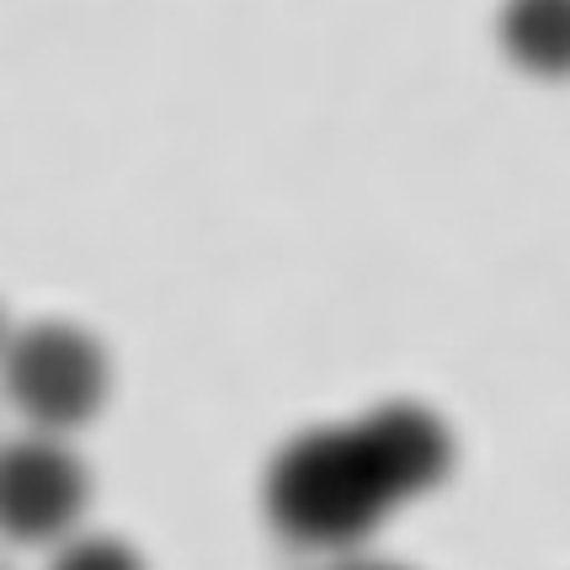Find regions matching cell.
Returning a JSON list of instances; mask_svg holds the SVG:
<instances>
[{"label": "cell", "mask_w": 570, "mask_h": 570, "mask_svg": "<svg viewBox=\"0 0 570 570\" xmlns=\"http://www.w3.org/2000/svg\"><path fill=\"white\" fill-rule=\"evenodd\" d=\"M453 470V426L422 400H379L363 416L294 432L262 470L267 522L288 544H363L400 501Z\"/></svg>", "instance_id": "1"}, {"label": "cell", "mask_w": 570, "mask_h": 570, "mask_svg": "<svg viewBox=\"0 0 570 570\" xmlns=\"http://www.w3.org/2000/svg\"><path fill=\"white\" fill-rule=\"evenodd\" d=\"M112 357L86 325L75 321H27L11 325L0 347V395L32 432L70 438L107 405Z\"/></svg>", "instance_id": "2"}, {"label": "cell", "mask_w": 570, "mask_h": 570, "mask_svg": "<svg viewBox=\"0 0 570 570\" xmlns=\"http://www.w3.org/2000/svg\"><path fill=\"white\" fill-rule=\"evenodd\" d=\"M91 501V470L70 438L32 432L0 438V539L11 544H59L80 528Z\"/></svg>", "instance_id": "3"}, {"label": "cell", "mask_w": 570, "mask_h": 570, "mask_svg": "<svg viewBox=\"0 0 570 570\" xmlns=\"http://www.w3.org/2000/svg\"><path fill=\"white\" fill-rule=\"evenodd\" d=\"M501 49L528 75H570V0H507L501 6Z\"/></svg>", "instance_id": "4"}, {"label": "cell", "mask_w": 570, "mask_h": 570, "mask_svg": "<svg viewBox=\"0 0 570 570\" xmlns=\"http://www.w3.org/2000/svg\"><path fill=\"white\" fill-rule=\"evenodd\" d=\"M43 570H149L145 554L118 539V533H101V528H75L53 544L49 566Z\"/></svg>", "instance_id": "5"}, {"label": "cell", "mask_w": 570, "mask_h": 570, "mask_svg": "<svg viewBox=\"0 0 570 570\" xmlns=\"http://www.w3.org/2000/svg\"><path fill=\"white\" fill-rule=\"evenodd\" d=\"M325 570H411V566H395V560H336Z\"/></svg>", "instance_id": "6"}, {"label": "cell", "mask_w": 570, "mask_h": 570, "mask_svg": "<svg viewBox=\"0 0 570 570\" xmlns=\"http://www.w3.org/2000/svg\"><path fill=\"white\" fill-rule=\"evenodd\" d=\"M6 336H11V321H6V309H0V347H6Z\"/></svg>", "instance_id": "7"}, {"label": "cell", "mask_w": 570, "mask_h": 570, "mask_svg": "<svg viewBox=\"0 0 570 570\" xmlns=\"http://www.w3.org/2000/svg\"><path fill=\"white\" fill-rule=\"evenodd\" d=\"M0 570H6V566H0Z\"/></svg>", "instance_id": "8"}]
</instances>
